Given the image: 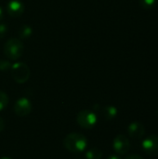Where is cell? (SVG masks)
Returning <instances> with one entry per match:
<instances>
[{"label":"cell","mask_w":158,"mask_h":159,"mask_svg":"<svg viewBox=\"0 0 158 159\" xmlns=\"http://www.w3.org/2000/svg\"><path fill=\"white\" fill-rule=\"evenodd\" d=\"M0 159H10V158H8V157H2V158H0Z\"/></svg>","instance_id":"obj_21"},{"label":"cell","mask_w":158,"mask_h":159,"mask_svg":"<svg viewBox=\"0 0 158 159\" xmlns=\"http://www.w3.org/2000/svg\"><path fill=\"white\" fill-rule=\"evenodd\" d=\"M157 116H158V111H157Z\"/></svg>","instance_id":"obj_22"},{"label":"cell","mask_w":158,"mask_h":159,"mask_svg":"<svg viewBox=\"0 0 158 159\" xmlns=\"http://www.w3.org/2000/svg\"><path fill=\"white\" fill-rule=\"evenodd\" d=\"M108 159H121L118 156H116V155H112V156H110Z\"/></svg>","instance_id":"obj_19"},{"label":"cell","mask_w":158,"mask_h":159,"mask_svg":"<svg viewBox=\"0 0 158 159\" xmlns=\"http://www.w3.org/2000/svg\"><path fill=\"white\" fill-rule=\"evenodd\" d=\"M10 66L11 65H10V63H9L8 61H7V60H1L0 61V70L6 71L8 68H10Z\"/></svg>","instance_id":"obj_15"},{"label":"cell","mask_w":158,"mask_h":159,"mask_svg":"<svg viewBox=\"0 0 158 159\" xmlns=\"http://www.w3.org/2000/svg\"><path fill=\"white\" fill-rule=\"evenodd\" d=\"M30 75V68L23 62H18L11 66V75L13 79L19 84L25 83L29 79Z\"/></svg>","instance_id":"obj_3"},{"label":"cell","mask_w":158,"mask_h":159,"mask_svg":"<svg viewBox=\"0 0 158 159\" xmlns=\"http://www.w3.org/2000/svg\"><path fill=\"white\" fill-rule=\"evenodd\" d=\"M88 142L86 137L80 133L68 134L63 140L64 147L71 153H81L87 147Z\"/></svg>","instance_id":"obj_1"},{"label":"cell","mask_w":158,"mask_h":159,"mask_svg":"<svg viewBox=\"0 0 158 159\" xmlns=\"http://www.w3.org/2000/svg\"><path fill=\"white\" fill-rule=\"evenodd\" d=\"M97 115L90 110H82L76 116L78 125L83 129H91L97 123Z\"/></svg>","instance_id":"obj_4"},{"label":"cell","mask_w":158,"mask_h":159,"mask_svg":"<svg viewBox=\"0 0 158 159\" xmlns=\"http://www.w3.org/2000/svg\"><path fill=\"white\" fill-rule=\"evenodd\" d=\"M125 159H144V158H143V157H142L141 156H138V155H131V156L127 157Z\"/></svg>","instance_id":"obj_17"},{"label":"cell","mask_w":158,"mask_h":159,"mask_svg":"<svg viewBox=\"0 0 158 159\" xmlns=\"http://www.w3.org/2000/svg\"><path fill=\"white\" fill-rule=\"evenodd\" d=\"M142 149L149 156L158 155V135H151L142 142Z\"/></svg>","instance_id":"obj_6"},{"label":"cell","mask_w":158,"mask_h":159,"mask_svg":"<svg viewBox=\"0 0 158 159\" xmlns=\"http://www.w3.org/2000/svg\"><path fill=\"white\" fill-rule=\"evenodd\" d=\"M128 132L129 137H131L132 139H141L145 133V129L142 123L139 121H135L129 126Z\"/></svg>","instance_id":"obj_8"},{"label":"cell","mask_w":158,"mask_h":159,"mask_svg":"<svg viewBox=\"0 0 158 159\" xmlns=\"http://www.w3.org/2000/svg\"><path fill=\"white\" fill-rule=\"evenodd\" d=\"M8 103V96L3 92V91H0V111L4 110L7 105Z\"/></svg>","instance_id":"obj_13"},{"label":"cell","mask_w":158,"mask_h":159,"mask_svg":"<svg viewBox=\"0 0 158 159\" xmlns=\"http://www.w3.org/2000/svg\"><path fill=\"white\" fill-rule=\"evenodd\" d=\"M3 18V10H2V8L0 7V20Z\"/></svg>","instance_id":"obj_20"},{"label":"cell","mask_w":158,"mask_h":159,"mask_svg":"<svg viewBox=\"0 0 158 159\" xmlns=\"http://www.w3.org/2000/svg\"><path fill=\"white\" fill-rule=\"evenodd\" d=\"M102 115L107 120L113 119L117 115V109L115 106H105L102 110Z\"/></svg>","instance_id":"obj_10"},{"label":"cell","mask_w":158,"mask_h":159,"mask_svg":"<svg viewBox=\"0 0 158 159\" xmlns=\"http://www.w3.org/2000/svg\"><path fill=\"white\" fill-rule=\"evenodd\" d=\"M156 2V0H139L141 7L143 8H152L155 6Z\"/></svg>","instance_id":"obj_14"},{"label":"cell","mask_w":158,"mask_h":159,"mask_svg":"<svg viewBox=\"0 0 158 159\" xmlns=\"http://www.w3.org/2000/svg\"><path fill=\"white\" fill-rule=\"evenodd\" d=\"M7 33V26L3 23H0V38H3Z\"/></svg>","instance_id":"obj_16"},{"label":"cell","mask_w":158,"mask_h":159,"mask_svg":"<svg viewBox=\"0 0 158 159\" xmlns=\"http://www.w3.org/2000/svg\"><path fill=\"white\" fill-rule=\"evenodd\" d=\"M7 9L11 17H20L24 12V5L20 0H10L7 5Z\"/></svg>","instance_id":"obj_9"},{"label":"cell","mask_w":158,"mask_h":159,"mask_svg":"<svg viewBox=\"0 0 158 159\" xmlns=\"http://www.w3.org/2000/svg\"><path fill=\"white\" fill-rule=\"evenodd\" d=\"M102 157V152L101 149L94 147L88 150L86 153V158L87 159H101Z\"/></svg>","instance_id":"obj_11"},{"label":"cell","mask_w":158,"mask_h":159,"mask_svg":"<svg viewBox=\"0 0 158 159\" xmlns=\"http://www.w3.org/2000/svg\"><path fill=\"white\" fill-rule=\"evenodd\" d=\"M32 34V28L27 25H23L19 29V35L21 38H28Z\"/></svg>","instance_id":"obj_12"},{"label":"cell","mask_w":158,"mask_h":159,"mask_svg":"<svg viewBox=\"0 0 158 159\" xmlns=\"http://www.w3.org/2000/svg\"><path fill=\"white\" fill-rule=\"evenodd\" d=\"M5 129V123H4V120L2 117H0V132L3 131Z\"/></svg>","instance_id":"obj_18"},{"label":"cell","mask_w":158,"mask_h":159,"mask_svg":"<svg viewBox=\"0 0 158 159\" xmlns=\"http://www.w3.org/2000/svg\"><path fill=\"white\" fill-rule=\"evenodd\" d=\"M23 45L21 41L18 38H10L7 41L4 46V52L5 55L9 60H18L23 54Z\"/></svg>","instance_id":"obj_2"},{"label":"cell","mask_w":158,"mask_h":159,"mask_svg":"<svg viewBox=\"0 0 158 159\" xmlns=\"http://www.w3.org/2000/svg\"><path fill=\"white\" fill-rule=\"evenodd\" d=\"M113 146L115 151L119 155L127 154L130 149L129 140L124 135H117L113 143Z\"/></svg>","instance_id":"obj_5"},{"label":"cell","mask_w":158,"mask_h":159,"mask_svg":"<svg viewBox=\"0 0 158 159\" xmlns=\"http://www.w3.org/2000/svg\"><path fill=\"white\" fill-rule=\"evenodd\" d=\"M14 111L19 116H26L32 111V103L28 99L20 98L15 102Z\"/></svg>","instance_id":"obj_7"}]
</instances>
